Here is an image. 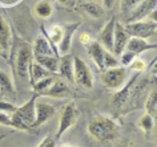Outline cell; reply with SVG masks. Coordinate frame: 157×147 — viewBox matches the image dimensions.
Returning a JSON list of instances; mask_svg holds the SVG:
<instances>
[{"label":"cell","instance_id":"cell-4","mask_svg":"<svg viewBox=\"0 0 157 147\" xmlns=\"http://www.w3.org/2000/svg\"><path fill=\"white\" fill-rule=\"evenodd\" d=\"M73 82H77L81 86L92 89L93 88V76L89 66L80 57L73 59Z\"/></svg>","mask_w":157,"mask_h":147},{"label":"cell","instance_id":"cell-18","mask_svg":"<svg viewBox=\"0 0 157 147\" xmlns=\"http://www.w3.org/2000/svg\"><path fill=\"white\" fill-rule=\"evenodd\" d=\"M32 52H33V55H37V56H55L56 55V57H57V52L51 46L49 41L44 37L37 38Z\"/></svg>","mask_w":157,"mask_h":147},{"label":"cell","instance_id":"cell-20","mask_svg":"<svg viewBox=\"0 0 157 147\" xmlns=\"http://www.w3.org/2000/svg\"><path fill=\"white\" fill-rule=\"evenodd\" d=\"M81 7H83V9L85 11V13L91 17L99 19V17L104 16V8L99 4V3L87 2V3H84V4H81Z\"/></svg>","mask_w":157,"mask_h":147},{"label":"cell","instance_id":"cell-6","mask_svg":"<svg viewBox=\"0 0 157 147\" xmlns=\"http://www.w3.org/2000/svg\"><path fill=\"white\" fill-rule=\"evenodd\" d=\"M77 121V110L75 107V103L71 102L67 106H64V109L61 111L60 115V122H59V130L56 133V141H59L63 134L67 133V130H69Z\"/></svg>","mask_w":157,"mask_h":147},{"label":"cell","instance_id":"cell-3","mask_svg":"<svg viewBox=\"0 0 157 147\" xmlns=\"http://www.w3.org/2000/svg\"><path fill=\"white\" fill-rule=\"evenodd\" d=\"M125 80H127V70L123 66L109 68L101 73V81H103L104 86L109 90L121 89L125 85Z\"/></svg>","mask_w":157,"mask_h":147},{"label":"cell","instance_id":"cell-23","mask_svg":"<svg viewBox=\"0 0 157 147\" xmlns=\"http://www.w3.org/2000/svg\"><path fill=\"white\" fill-rule=\"evenodd\" d=\"M53 81H55V80L52 78V77H45V78L37 81V82L35 84L32 88H33V90L36 91L39 95H43V94H44V93L51 88V85L53 84Z\"/></svg>","mask_w":157,"mask_h":147},{"label":"cell","instance_id":"cell-15","mask_svg":"<svg viewBox=\"0 0 157 147\" xmlns=\"http://www.w3.org/2000/svg\"><path fill=\"white\" fill-rule=\"evenodd\" d=\"M69 88L64 81L61 80H55L53 84L51 85V88L47 90L43 95H48L52 97V98H63V97L69 95Z\"/></svg>","mask_w":157,"mask_h":147},{"label":"cell","instance_id":"cell-21","mask_svg":"<svg viewBox=\"0 0 157 147\" xmlns=\"http://www.w3.org/2000/svg\"><path fill=\"white\" fill-rule=\"evenodd\" d=\"M53 12V7L48 0H40L35 5V13L41 19H48Z\"/></svg>","mask_w":157,"mask_h":147},{"label":"cell","instance_id":"cell-35","mask_svg":"<svg viewBox=\"0 0 157 147\" xmlns=\"http://www.w3.org/2000/svg\"><path fill=\"white\" fill-rule=\"evenodd\" d=\"M61 147H73V146L72 145H63Z\"/></svg>","mask_w":157,"mask_h":147},{"label":"cell","instance_id":"cell-27","mask_svg":"<svg viewBox=\"0 0 157 147\" xmlns=\"http://www.w3.org/2000/svg\"><path fill=\"white\" fill-rule=\"evenodd\" d=\"M0 86L3 89H8V90H12V84H11V80L7 77L6 73L0 72Z\"/></svg>","mask_w":157,"mask_h":147},{"label":"cell","instance_id":"cell-29","mask_svg":"<svg viewBox=\"0 0 157 147\" xmlns=\"http://www.w3.org/2000/svg\"><path fill=\"white\" fill-rule=\"evenodd\" d=\"M131 68L133 70H137V72H143L144 68H145V64L143 60H135L133 63L131 64Z\"/></svg>","mask_w":157,"mask_h":147},{"label":"cell","instance_id":"cell-5","mask_svg":"<svg viewBox=\"0 0 157 147\" xmlns=\"http://www.w3.org/2000/svg\"><path fill=\"white\" fill-rule=\"evenodd\" d=\"M125 32L131 37H139V38H148L156 33V23L155 21H133L128 23L124 27Z\"/></svg>","mask_w":157,"mask_h":147},{"label":"cell","instance_id":"cell-2","mask_svg":"<svg viewBox=\"0 0 157 147\" xmlns=\"http://www.w3.org/2000/svg\"><path fill=\"white\" fill-rule=\"evenodd\" d=\"M88 131L93 138L99 139V141H112L113 138L117 137L119 125L112 118L99 115L89 122Z\"/></svg>","mask_w":157,"mask_h":147},{"label":"cell","instance_id":"cell-36","mask_svg":"<svg viewBox=\"0 0 157 147\" xmlns=\"http://www.w3.org/2000/svg\"><path fill=\"white\" fill-rule=\"evenodd\" d=\"M92 2H95V3H99V2H100V0H92Z\"/></svg>","mask_w":157,"mask_h":147},{"label":"cell","instance_id":"cell-16","mask_svg":"<svg viewBox=\"0 0 157 147\" xmlns=\"http://www.w3.org/2000/svg\"><path fill=\"white\" fill-rule=\"evenodd\" d=\"M77 27H78V23L77 24H67L63 28V38H61L60 44H59V51H60L63 56L67 55V52H68V49L71 46V38H72V34Z\"/></svg>","mask_w":157,"mask_h":147},{"label":"cell","instance_id":"cell-33","mask_svg":"<svg viewBox=\"0 0 157 147\" xmlns=\"http://www.w3.org/2000/svg\"><path fill=\"white\" fill-rule=\"evenodd\" d=\"M57 2H60L61 4H65V3H68V0H57Z\"/></svg>","mask_w":157,"mask_h":147},{"label":"cell","instance_id":"cell-12","mask_svg":"<svg viewBox=\"0 0 157 147\" xmlns=\"http://www.w3.org/2000/svg\"><path fill=\"white\" fill-rule=\"evenodd\" d=\"M87 46H88V53H89V56H91V59L95 61L96 66L103 72L104 70V57H105L107 51L100 45L99 41H95V40L89 41Z\"/></svg>","mask_w":157,"mask_h":147},{"label":"cell","instance_id":"cell-22","mask_svg":"<svg viewBox=\"0 0 157 147\" xmlns=\"http://www.w3.org/2000/svg\"><path fill=\"white\" fill-rule=\"evenodd\" d=\"M145 110H147V114L151 115L152 118H156L157 114V91L156 89L149 93L147 102H145Z\"/></svg>","mask_w":157,"mask_h":147},{"label":"cell","instance_id":"cell-1","mask_svg":"<svg viewBox=\"0 0 157 147\" xmlns=\"http://www.w3.org/2000/svg\"><path fill=\"white\" fill-rule=\"evenodd\" d=\"M37 93L32 95L24 105L16 107L10 115L11 126L17 130H29L33 129L35 125V103L39 98Z\"/></svg>","mask_w":157,"mask_h":147},{"label":"cell","instance_id":"cell-24","mask_svg":"<svg viewBox=\"0 0 157 147\" xmlns=\"http://www.w3.org/2000/svg\"><path fill=\"white\" fill-rule=\"evenodd\" d=\"M139 125L141 127V130H144V133L149 134L153 130V127H155V118H152L151 115H148V114H144L143 117L140 118Z\"/></svg>","mask_w":157,"mask_h":147},{"label":"cell","instance_id":"cell-31","mask_svg":"<svg viewBox=\"0 0 157 147\" xmlns=\"http://www.w3.org/2000/svg\"><path fill=\"white\" fill-rule=\"evenodd\" d=\"M0 125H6V126H11V121H10V115L7 113H2L0 111Z\"/></svg>","mask_w":157,"mask_h":147},{"label":"cell","instance_id":"cell-7","mask_svg":"<svg viewBox=\"0 0 157 147\" xmlns=\"http://www.w3.org/2000/svg\"><path fill=\"white\" fill-rule=\"evenodd\" d=\"M32 59H33L32 48L27 44L23 45L17 53V57H16V72H17L19 77H21V78L28 77L29 66L33 61Z\"/></svg>","mask_w":157,"mask_h":147},{"label":"cell","instance_id":"cell-19","mask_svg":"<svg viewBox=\"0 0 157 147\" xmlns=\"http://www.w3.org/2000/svg\"><path fill=\"white\" fill-rule=\"evenodd\" d=\"M11 46V29L0 15V48L8 51Z\"/></svg>","mask_w":157,"mask_h":147},{"label":"cell","instance_id":"cell-30","mask_svg":"<svg viewBox=\"0 0 157 147\" xmlns=\"http://www.w3.org/2000/svg\"><path fill=\"white\" fill-rule=\"evenodd\" d=\"M37 147H56V142H55L51 137H47L45 139H43L41 143Z\"/></svg>","mask_w":157,"mask_h":147},{"label":"cell","instance_id":"cell-13","mask_svg":"<svg viewBox=\"0 0 157 147\" xmlns=\"http://www.w3.org/2000/svg\"><path fill=\"white\" fill-rule=\"evenodd\" d=\"M59 74L73 82V57L71 55H64L61 60H59Z\"/></svg>","mask_w":157,"mask_h":147},{"label":"cell","instance_id":"cell-25","mask_svg":"<svg viewBox=\"0 0 157 147\" xmlns=\"http://www.w3.org/2000/svg\"><path fill=\"white\" fill-rule=\"evenodd\" d=\"M63 38V28L60 25H53L49 33V40L53 45H59Z\"/></svg>","mask_w":157,"mask_h":147},{"label":"cell","instance_id":"cell-17","mask_svg":"<svg viewBox=\"0 0 157 147\" xmlns=\"http://www.w3.org/2000/svg\"><path fill=\"white\" fill-rule=\"evenodd\" d=\"M35 56V63H37L41 68H44L49 73H56L59 69V59L56 56Z\"/></svg>","mask_w":157,"mask_h":147},{"label":"cell","instance_id":"cell-14","mask_svg":"<svg viewBox=\"0 0 157 147\" xmlns=\"http://www.w3.org/2000/svg\"><path fill=\"white\" fill-rule=\"evenodd\" d=\"M115 24H116V21L112 19L105 25V28L103 29V32L100 34V41H101L100 45L109 53L113 51V30H115Z\"/></svg>","mask_w":157,"mask_h":147},{"label":"cell","instance_id":"cell-10","mask_svg":"<svg viewBox=\"0 0 157 147\" xmlns=\"http://www.w3.org/2000/svg\"><path fill=\"white\" fill-rule=\"evenodd\" d=\"M156 44H151L144 38H139V37H129L127 44H125L124 51L133 53V55H139V53H143L145 51H149V49H155Z\"/></svg>","mask_w":157,"mask_h":147},{"label":"cell","instance_id":"cell-8","mask_svg":"<svg viewBox=\"0 0 157 147\" xmlns=\"http://www.w3.org/2000/svg\"><path fill=\"white\" fill-rule=\"evenodd\" d=\"M56 113V109L45 102H36L35 103V125L33 127H39L48 122Z\"/></svg>","mask_w":157,"mask_h":147},{"label":"cell","instance_id":"cell-34","mask_svg":"<svg viewBox=\"0 0 157 147\" xmlns=\"http://www.w3.org/2000/svg\"><path fill=\"white\" fill-rule=\"evenodd\" d=\"M77 2H78V3H81V4H84V3H87L88 0H77Z\"/></svg>","mask_w":157,"mask_h":147},{"label":"cell","instance_id":"cell-9","mask_svg":"<svg viewBox=\"0 0 157 147\" xmlns=\"http://www.w3.org/2000/svg\"><path fill=\"white\" fill-rule=\"evenodd\" d=\"M155 9H156V0H144V2H141L135 9L128 13L129 23L141 20L143 17L148 16V15Z\"/></svg>","mask_w":157,"mask_h":147},{"label":"cell","instance_id":"cell-11","mask_svg":"<svg viewBox=\"0 0 157 147\" xmlns=\"http://www.w3.org/2000/svg\"><path fill=\"white\" fill-rule=\"evenodd\" d=\"M128 34L124 29V25L121 24H115V30H113V55L121 56L124 52L125 44L128 41Z\"/></svg>","mask_w":157,"mask_h":147},{"label":"cell","instance_id":"cell-32","mask_svg":"<svg viewBox=\"0 0 157 147\" xmlns=\"http://www.w3.org/2000/svg\"><path fill=\"white\" fill-rule=\"evenodd\" d=\"M101 2H103L105 8H111L112 4H113V0H101Z\"/></svg>","mask_w":157,"mask_h":147},{"label":"cell","instance_id":"cell-26","mask_svg":"<svg viewBox=\"0 0 157 147\" xmlns=\"http://www.w3.org/2000/svg\"><path fill=\"white\" fill-rule=\"evenodd\" d=\"M141 2H144V0H123L121 4H120L121 12L123 13H129L131 11L135 9Z\"/></svg>","mask_w":157,"mask_h":147},{"label":"cell","instance_id":"cell-28","mask_svg":"<svg viewBox=\"0 0 157 147\" xmlns=\"http://www.w3.org/2000/svg\"><path fill=\"white\" fill-rule=\"evenodd\" d=\"M133 59H135V55L133 53H129V52H123L121 53V64L123 65H131L133 63Z\"/></svg>","mask_w":157,"mask_h":147}]
</instances>
